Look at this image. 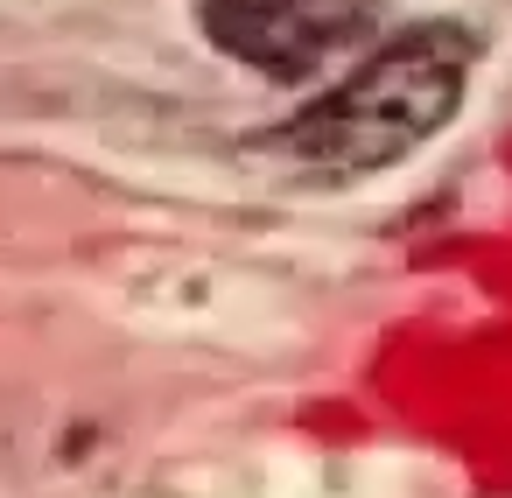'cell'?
Segmentation results:
<instances>
[{"instance_id": "cell-2", "label": "cell", "mask_w": 512, "mask_h": 498, "mask_svg": "<svg viewBox=\"0 0 512 498\" xmlns=\"http://www.w3.org/2000/svg\"><path fill=\"white\" fill-rule=\"evenodd\" d=\"M379 15V0H197L204 36L267 78H309L344 57Z\"/></svg>"}, {"instance_id": "cell-1", "label": "cell", "mask_w": 512, "mask_h": 498, "mask_svg": "<svg viewBox=\"0 0 512 498\" xmlns=\"http://www.w3.org/2000/svg\"><path fill=\"white\" fill-rule=\"evenodd\" d=\"M477 43L456 22H414L386 50H372L351 78H337L323 99H309L288 127H274V155L295 176L316 183H358L393 162H407L421 141H435L463 92H470Z\"/></svg>"}]
</instances>
